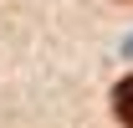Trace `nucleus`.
I'll use <instances>...</instances> for the list:
<instances>
[{"mask_svg": "<svg viewBox=\"0 0 133 128\" xmlns=\"http://www.w3.org/2000/svg\"><path fill=\"white\" fill-rule=\"evenodd\" d=\"M113 113H118L123 128H133V77H123V82L113 87Z\"/></svg>", "mask_w": 133, "mask_h": 128, "instance_id": "nucleus-1", "label": "nucleus"}, {"mask_svg": "<svg viewBox=\"0 0 133 128\" xmlns=\"http://www.w3.org/2000/svg\"><path fill=\"white\" fill-rule=\"evenodd\" d=\"M128 51H133V41H128Z\"/></svg>", "mask_w": 133, "mask_h": 128, "instance_id": "nucleus-2", "label": "nucleus"}]
</instances>
